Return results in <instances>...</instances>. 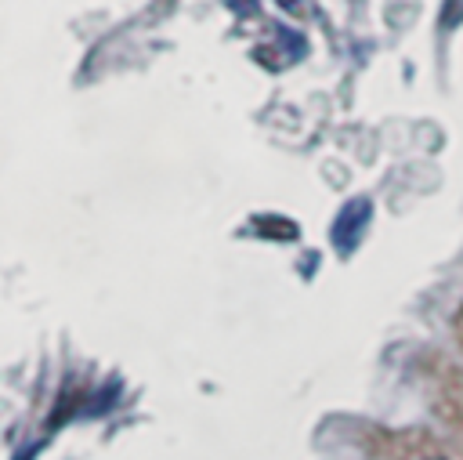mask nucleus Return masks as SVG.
Listing matches in <instances>:
<instances>
[{"label": "nucleus", "mask_w": 463, "mask_h": 460, "mask_svg": "<svg viewBox=\"0 0 463 460\" xmlns=\"http://www.w3.org/2000/svg\"><path fill=\"white\" fill-rule=\"evenodd\" d=\"M253 225H257L260 235H271V239H297V235H300L297 221H289V217H275V214L253 217Z\"/></svg>", "instance_id": "2"}, {"label": "nucleus", "mask_w": 463, "mask_h": 460, "mask_svg": "<svg viewBox=\"0 0 463 460\" xmlns=\"http://www.w3.org/2000/svg\"><path fill=\"white\" fill-rule=\"evenodd\" d=\"M228 7H232L235 14H253V11H257V0H228Z\"/></svg>", "instance_id": "4"}, {"label": "nucleus", "mask_w": 463, "mask_h": 460, "mask_svg": "<svg viewBox=\"0 0 463 460\" xmlns=\"http://www.w3.org/2000/svg\"><path fill=\"white\" fill-rule=\"evenodd\" d=\"M463 22V0H445L441 7V29H456Z\"/></svg>", "instance_id": "3"}, {"label": "nucleus", "mask_w": 463, "mask_h": 460, "mask_svg": "<svg viewBox=\"0 0 463 460\" xmlns=\"http://www.w3.org/2000/svg\"><path fill=\"white\" fill-rule=\"evenodd\" d=\"M275 4L286 7V11H297V7H300V0H275Z\"/></svg>", "instance_id": "5"}, {"label": "nucleus", "mask_w": 463, "mask_h": 460, "mask_svg": "<svg viewBox=\"0 0 463 460\" xmlns=\"http://www.w3.org/2000/svg\"><path fill=\"white\" fill-rule=\"evenodd\" d=\"M369 217H373V203L365 199V196H358V199H347L344 206H340V214H336V221H333V246L340 250V254H351L358 243H362V235H365V228H369Z\"/></svg>", "instance_id": "1"}]
</instances>
